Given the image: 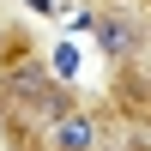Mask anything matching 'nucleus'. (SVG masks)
Returning a JSON list of instances; mask_svg holds the SVG:
<instances>
[{
  "mask_svg": "<svg viewBox=\"0 0 151 151\" xmlns=\"http://www.w3.org/2000/svg\"><path fill=\"white\" fill-rule=\"evenodd\" d=\"M48 139H55V151H91V145H97V127H91L85 115H60Z\"/></svg>",
  "mask_w": 151,
  "mask_h": 151,
  "instance_id": "obj_1",
  "label": "nucleus"
},
{
  "mask_svg": "<svg viewBox=\"0 0 151 151\" xmlns=\"http://www.w3.org/2000/svg\"><path fill=\"white\" fill-rule=\"evenodd\" d=\"M12 91H18V97H42V91H48V73H42V67H30V60H24V67L12 73Z\"/></svg>",
  "mask_w": 151,
  "mask_h": 151,
  "instance_id": "obj_2",
  "label": "nucleus"
},
{
  "mask_svg": "<svg viewBox=\"0 0 151 151\" xmlns=\"http://www.w3.org/2000/svg\"><path fill=\"white\" fill-rule=\"evenodd\" d=\"M103 48H109V55H127V48H133V36L121 30V24H103Z\"/></svg>",
  "mask_w": 151,
  "mask_h": 151,
  "instance_id": "obj_3",
  "label": "nucleus"
}]
</instances>
